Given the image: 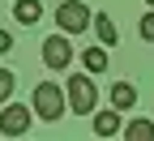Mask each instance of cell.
Returning a JSON list of instances; mask_svg holds the SVG:
<instances>
[{
  "label": "cell",
  "instance_id": "1",
  "mask_svg": "<svg viewBox=\"0 0 154 141\" xmlns=\"http://www.w3.org/2000/svg\"><path fill=\"white\" fill-rule=\"evenodd\" d=\"M30 107H34V115H38V120L56 124V120L69 111V94H64V86H56V81H38V86H34V94H30Z\"/></svg>",
  "mask_w": 154,
  "mask_h": 141
},
{
  "label": "cell",
  "instance_id": "2",
  "mask_svg": "<svg viewBox=\"0 0 154 141\" xmlns=\"http://www.w3.org/2000/svg\"><path fill=\"white\" fill-rule=\"evenodd\" d=\"M64 94H69V111L73 115H94V107H99V90H94V81L86 73H73Z\"/></svg>",
  "mask_w": 154,
  "mask_h": 141
},
{
  "label": "cell",
  "instance_id": "3",
  "mask_svg": "<svg viewBox=\"0 0 154 141\" xmlns=\"http://www.w3.org/2000/svg\"><path fill=\"white\" fill-rule=\"evenodd\" d=\"M90 22H94V13L82 5V0H64L60 9H56V26H60L64 34H82Z\"/></svg>",
  "mask_w": 154,
  "mask_h": 141
},
{
  "label": "cell",
  "instance_id": "4",
  "mask_svg": "<svg viewBox=\"0 0 154 141\" xmlns=\"http://www.w3.org/2000/svg\"><path fill=\"white\" fill-rule=\"evenodd\" d=\"M30 111H34V107L5 103V107H0V137H22V133L30 128Z\"/></svg>",
  "mask_w": 154,
  "mask_h": 141
},
{
  "label": "cell",
  "instance_id": "5",
  "mask_svg": "<svg viewBox=\"0 0 154 141\" xmlns=\"http://www.w3.org/2000/svg\"><path fill=\"white\" fill-rule=\"evenodd\" d=\"M69 60H73V47H69V34H51L43 38V64L47 69H69Z\"/></svg>",
  "mask_w": 154,
  "mask_h": 141
},
{
  "label": "cell",
  "instance_id": "6",
  "mask_svg": "<svg viewBox=\"0 0 154 141\" xmlns=\"http://www.w3.org/2000/svg\"><path fill=\"white\" fill-rule=\"evenodd\" d=\"M120 124H124V120H120V111H116V107L94 111V137H116V133H124Z\"/></svg>",
  "mask_w": 154,
  "mask_h": 141
},
{
  "label": "cell",
  "instance_id": "7",
  "mask_svg": "<svg viewBox=\"0 0 154 141\" xmlns=\"http://www.w3.org/2000/svg\"><path fill=\"white\" fill-rule=\"evenodd\" d=\"M13 17H17L22 26L43 22V0H13Z\"/></svg>",
  "mask_w": 154,
  "mask_h": 141
},
{
  "label": "cell",
  "instance_id": "8",
  "mask_svg": "<svg viewBox=\"0 0 154 141\" xmlns=\"http://www.w3.org/2000/svg\"><path fill=\"white\" fill-rule=\"evenodd\" d=\"M90 26H94V34H99V43H103V47H116V43H120V30H116V22H111L107 13H94V22H90Z\"/></svg>",
  "mask_w": 154,
  "mask_h": 141
},
{
  "label": "cell",
  "instance_id": "9",
  "mask_svg": "<svg viewBox=\"0 0 154 141\" xmlns=\"http://www.w3.org/2000/svg\"><path fill=\"white\" fill-rule=\"evenodd\" d=\"M107 98H111L116 111H128L133 103H137V90H133V81H116V86L107 90Z\"/></svg>",
  "mask_w": 154,
  "mask_h": 141
},
{
  "label": "cell",
  "instance_id": "10",
  "mask_svg": "<svg viewBox=\"0 0 154 141\" xmlns=\"http://www.w3.org/2000/svg\"><path fill=\"white\" fill-rule=\"evenodd\" d=\"M124 141H154V124L141 115V120H128L124 124Z\"/></svg>",
  "mask_w": 154,
  "mask_h": 141
},
{
  "label": "cell",
  "instance_id": "11",
  "mask_svg": "<svg viewBox=\"0 0 154 141\" xmlns=\"http://www.w3.org/2000/svg\"><path fill=\"white\" fill-rule=\"evenodd\" d=\"M82 64H86V73H103L107 69V47L99 43V47H86L82 51Z\"/></svg>",
  "mask_w": 154,
  "mask_h": 141
},
{
  "label": "cell",
  "instance_id": "12",
  "mask_svg": "<svg viewBox=\"0 0 154 141\" xmlns=\"http://www.w3.org/2000/svg\"><path fill=\"white\" fill-rule=\"evenodd\" d=\"M13 86H17V77H13L9 69H0V107H5L9 98H13Z\"/></svg>",
  "mask_w": 154,
  "mask_h": 141
},
{
  "label": "cell",
  "instance_id": "13",
  "mask_svg": "<svg viewBox=\"0 0 154 141\" xmlns=\"http://www.w3.org/2000/svg\"><path fill=\"white\" fill-rule=\"evenodd\" d=\"M137 30H141V38H146V43H154V9L141 17V22H137Z\"/></svg>",
  "mask_w": 154,
  "mask_h": 141
},
{
  "label": "cell",
  "instance_id": "14",
  "mask_svg": "<svg viewBox=\"0 0 154 141\" xmlns=\"http://www.w3.org/2000/svg\"><path fill=\"white\" fill-rule=\"evenodd\" d=\"M5 51H13V34H9V30H0V56H5Z\"/></svg>",
  "mask_w": 154,
  "mask_h": 141
},
{
  "label": "cell",
  "instance_id": "15",
  "mask_svg": "<svg viewBox=\"0 0 154 141\" xmlns=\"http://www.w3.org/2000/svg\"><path fill=\"white\" fill-rule=\"evenodd\" d=\"M146 5H154V0H146Z\"/></svg>",
  "mask_w": 154,
  "mask_h": 141
}]
</instances>
